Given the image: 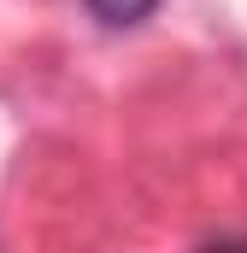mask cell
Segmentation results:
<instances>
[{"label":"cell","mask_w":247,"mask_h":253,"mask_svg":"<svg viewBox=\"0 0 247 253\" xmlns=\"http://www.w3.org/2000/svg\"><path fill=\"white\" fill-rule=\"evenodd\" d=\"M82 6H88V18H100L106 30H135L141 18H153L159 0H82Z\"/></svg>","instance_id":"cell-1"},{"label":"cell","mask_w":247,"mask_h":253,"mask_svg":"<svg viewBox=\"0 0 247 253\" xmlns=\"http://www.w3.org/2000/svg\"><path fill=\"white\" fill-rule=\"evenodd\" d=\"M200 253H247V236H212Z\"/></svg>","instance_id":"cell-2"}]
</instances>
